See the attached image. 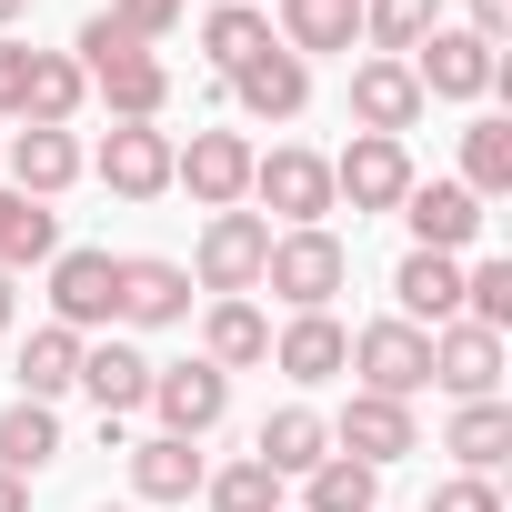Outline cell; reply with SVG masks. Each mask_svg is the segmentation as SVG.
Listing matches in <instances>:
<instances>
[{"mask_svg": "<svg viewBox=\"0 0 512 512\" xmlns=\"http://www.w3.org/2000/svg\"><path fill=\"white\" fill-rule=\"evenodd\" d=\"M71 61H81V81H91V101L111 111V121H161L171 111V61L151 51V41H131L121 21H81V41H71Z\"/></svg>", "mask_w": 512, "mask_h": 512, "instance_id": "cell-1", "label": "cell"}, {"mask_svg": "<svg viewBox=\"0 0 512 512\" xmlns=\"http://www.w3.org/2000/svg\"><path fill=\"white\" fill-rule=\"evenodd\" d=\"M262 262H272V221L262 211H211L201 221V241H191V292H211V302H251V292H262Z\"/></svg>", "mask_w": 512, "mask_h": 512, "instance_id": "cell-2", "label": "cell"}, {"mask_svg": "<svg viewBox=\"0 0 512 512\" xmlns=\"http://www.w3.org/2000/svg\"><path fill=\"white\" fill-rule=\"evenodd\" d=\"M251 201H262L272 231H322V221H332V161H322L312 141L251 151Z\"/></svg>", "mask_w": 512, "mask_h": 512, "instance_id": "cell-3", "label": "cell"}, {"mask_svg": "<svg viewBox=\"0 0 512 512\" xmlns=\"http://www.w3.org/2000/svg\"><path fill=\"white\" fill-rule=\"evenodd\" d=\"M342 282H352V251H342L332 221H322V231H272V262H262V292H272V302H292V312H332Z\"/></svg>", "mask_w": 512, "mask_h": 512, "instance_id": "cell-4", "label": "cell"}, {"mask_svg": "<svg viewBox=\"0 0 512 512\" xmlns=\"http://www.w3.org/2000/svg\"><path fill=\"white\" fill-rule=\"evenodd\" d=\"M51 322L61 332H81V342H101V332H121V251H51Z\"/></svg>", "mask_w": 512, "mask_h": 512, "instance_id": "cell-5", "label": "cell"}, {"mask_svg": "<svg viewBox=\"0 0 512 512\" xmlns=\"http://www.w3.org/2000/svg\"><path fill=\"white\" fill-rule=\"evenodd\" d=\"M352 392H382V402L432 392V332H412L402 312L362 322V332H352Z\"/></svg>", "mask_w": 512, "mask_h": 512, "instance_id": "cell-6", "label": "cell"}, {"mask_svg": "<svg viewBox=\"0 0 512 512\" xmlns=\"http://www.w3.org/2000/svg\"><path fill=\"white\" fill-rule=\"evenodd\" d=\"M422 171H412V141H372V131H352L342 151H332V211H402V191H412Z\"/></svg>", "mask_w": 512, "mask_h": 512, "instance_id": "cell-7", "label": "cell"}, {"mask_svg": "<svg viewBox=\"0 0 512 512\" xmlns=\"http://www.w3.org/2000/svg\"><path fill=\"white\" fill-rule=\"evenodd\" d=\"M171 191H191L201 211H241L251 201V131H191V141H171Z\"/></svg>", "mask_w": 512, "mask_h": 512, "instance_id": "cell-8", "label": "cell"}, {"mask_svg": "<svg viewBox=\"0 0 512 512\" xmlns=\"http://www.w3.org/2000/svg\"><path fill=\"white\" fill-rule=\"evenodd\" d=\"M91 181L111 201H161L171 191V131L161 121H111L101 151H91Z\"/></svg>", "mask_w": 512, "mask_h": 512, "instance_id": "cell-9", "label": "cell"}, {"mask_svg": "<svg viewBox=\"0 0 512 512\" xmlns=\"http://www.w3.org/2000/svg\"><path fill=\"white\" fill-rule=\"evenodd\" d=\"M141 412H161L171 442H201V432H221V412H231V372H211L201 352H191V362H151V402H141Z\"/></svg>", "mask_w": 512, "mask_h": 512, "instance_id": "cell-10", "label": "cell"}, {"mask_svg": "<svg viewBox=\"0 0 512 512\" xmlns=\"http://www.w3.org/2000/svg\"><path fill=\"white\" fill-rule=\"evenodd\" d=\"M412 81H422V101H482V91H502V51L472 41L462 21H442V31L412 51Z\"/></svg>", "mask_w": 512, "mask_h": 512, "instance_id": "cell-11", "label": "cell"}, {"mask_svg": "<svg viewBox=\"0 0 512 512\" xmlns=\"http://www.w3.org/2000/svg\"><path fill=\"white\" fill-rule=\"evenodd\" d=\"M322 422H332V452H342V462H372V472H392L402 452H422L412 402H382V392H352V402L322 412Z\"/></svg>", "mask_w": 512, "mask_h": 512, "instance_id": "cell-12", "label": "cell"}, {"mask_svg": "<svg viewBox=\"0 0 512 512\" xmlns=\"http://www.w3.org/2000/svg\"><path fill=\"white\" fill-rule=\"evenodd\" d=\"M502 362H512V342L482 332V322H442L432 332V392H452V402H492Z\"/></svg>", "mask_w": 512, "mask_h": 512, "instance_id": "cell-13", "label": "cell"}, {"mask_svg": "<svg viewBox=\"0 0 512 512\" xmlns=\"http://www.w3.org/2000/svg\"><path fill=\"white\" fill-rule=\"evenodd\" d=\"M221 91H231V111H241V121H302V111H312V61H292V51L272 41L262 61H241Z\"/></svg>", "mask_w": 512, "mask_h": 512, "instance_id": "cell-14", "label": "cell"}, {"mask_svg": "<svg viewBox=\"0 0 512 512\" xmlns=\"http://www.w3.org/2000/svg\"><path fill=\"white\" fill-rule=\"evenodd\" d=\"M191 322V272L161 251H121V332H171Z\"/></svg>", "mask_w": 512, "mask_h": 512, "instance_id": "cell-15", "label": "cell"}, {"mask_svg": "<svg viewBox=\"0 0 512 512\" xmlns=\"http://www.w3.org/2000/svg\"><path fill=\"white\" fill-rule=\"evenodd\" d=\"M0 161H11V191H21V201H61V191L91 171L81 131H0Z\"/></svg>", "mask_w": 512, "mask_h": 512, "instance_id": "cell-16", "label": "cell"}, {"mask_svg": "<svg viewBox=\"0 0 512 512\" xmlns=\"http://www.w3.org/2000/svg\"><path fill=\"white\" fill-rule=\"evenodd\" d=\"M402 231H412V251H452L462 262V251L482 241V201L462 181H412L402 191Z\"/></svg>", "mask_w": 512, "mask_h": 512, "instance_id": "cell-17", "label": "cell"}, {"mask_svg": "<svg viewBox=\"0 0 512 512\" xmlns=\"http://www.w3.org/2000/svg\"><path fill=\"white\" fill-rule=\"evenodd\" d=\"M422 111H432V101H422L412 61H352V131H372V141H402Z\"/></svg>", "mask_w": 512, "mask_h": 512, "instance_id": "cell-18", "label": "cell"}, {"mask_svg": "<svg viewBox=\"0 0 512 512\" xmlns=\"http://www.w3.org/2000/svg\"><path fill=\"white\" fill-rule=\"evenodd\" d=\"M272 372H282V382H302V392H322V382H342V372H352V332H342L332 312H292V322L272 332Z\"/></svg>", "mask_w": 512, "mask_h": 512, "instance_id": "cell-19", "label": "cell"}, {"mask_svg": "<svg viewBox=\"0 0 512 512\" xmlns=\"http://www.w3.org/2000/svg\"><path fill=\"white\" fill-rule=\"evenodd\" d=\"M71 392H91V402H101V422H131V412L151 402V352L101 332V342H81V382H71Z\"/></svg>", "mask_w": 512, "mask_h": 512, "instance_id": "cell-20", "label": "cell"}, {"mask_svg": "<svg viewBox=\"0 0 512 512\" xmlns=\"http://www.w3.org/2000/svg\"><path fill=\"white\" fill-rule=\"evenodd\" d=\"M392 302H402L412 332L462 322V262H452V251H402V262H392Z\"/></svg>", "mask_w": 512, "mask_h": 512, "instance_id": "cell-21", "label": "cell"}, {"mask_svg": "<svg viewBox=\"0 0 512 512\" xmlns=\"http://www.w3.org/2000/svg\"><path fill=\"white\" fill-rule=\"evenodd\" d=\"M251 462L282 472V482H302V472H322V462H332V422H322L312 402H282L262 432H251Z\"/></svg>", "mask_w": 512, "mask_h": 512, "instance_id": "cell-22", "label": "cell"}, {"mask_svg": "<svg viewBox=\"0 0 512 512\" xmlns=\"http://www.w3.org/2000/svg\"><path fill=\"white\" fill-rule=\"evenodd\" d=\"M131 452V502L151 512V502H191L201 482H211V462H201V442H171V432H151V442H121Z\"/></svg>", "mask_w": 512, "mask_h": 512, "instance_id": "cell-23", "label": "cell"}, {"mask_svg": "<svg viewBox=\"0 0 512 512\" xmlns=\"http://www.w3.org/2000/svg\"><path fill=\"white\" fill-rule=\"evenodd\" d=\"M201 362L211 372H262L272 362V312L262 302H211L201 312Z\"/></svg>", "mask_w": 512, "mask_h": 512, "instance_id": "cell-24", "label": "cell"}, {"mask_svg": "<svg viewBox=\"0 0 512 512\" xmlns=\"http://www.w3.org/2000/svg\"><path fill=\"white\" fill-rule=\"evenodd\" d=\"M272 51V11L262 0H211L201 11V61H211V81H231L241 61H262Z\"/></svg>", "mask_w": 512, "mask_h": 512, "instance_id": "cell-25", "label": "cell"}, {"mask_svg": "<svg viewBox=\"0 0 512 512\" xmlns=\"http://www.w3.org/2000/svg\"><path fill=\"white\" fill-rule=\"evenodd\" d=\"M81 101H91L81 61H71V51H31V91H21V121H11V131H71Z\"/></svg>", "mask_w": 512, "mask_h": 512, "instance_id": "cell-26", "label": "cell"}, {"mask_svg": "<svg viewBox=\"0 0 512 512\" xmlns=\"http://www.w3.org/2000/svg\"><path fill=\"white\" fill-rule=\"evenodd\" d=\"M272 41H282L292 61H322V51H352V41H362V0H282V21H272Z\"/></svg>", "mask_w": 512, "mask_h": 512, "instance_id": "cell-27", "label": "cell"}, {"mask_svg": "<svg viewBox=\"0 0 512 512\" xmlns=\"http://www.w3.org/2000/svg\"><path fill=\"white\" fill-rule=\"evenodd\" d=\"M442 452L462 462V472H502V452H512V402L492 392V402H452V432H442Z\"/></svg>", "mask_w": 512, "mask_h": 512, "instance_id": "cell-28", "label": "cell"}, {"mask_svg": "<svg viewBox=\"0 0 512 512\" xmlns=\"http://www.w3.org/2000/svg\"><path fill=\"white\" fill-rule=\"evenodd\" d=\"M61 462V412L51 402H11V412H0V472H11V482H41Z\"/></svg>", "mask_w": 512, "mask_h": 512, "instance_id": "cell-29", "label": "cell"}, {"mask_svg": "<svg viewBox=\"0 0 512 512\" xmlns=\"http://www.w3.org/2000/svg\"><path fill=\"white\" fill-rule=\"evenodd\" d=\"M61 251V211L51 201H21L11 181H0V272H31Z\"/></svg>", "mask_w": 512, "mask_h": 512, "instance_id": "cell-30", "label": "cell"}, {"mask_svg": "<svg viewBox=\"0 0 512 512\" xmlns=\"http://www.w3.org/2000/svg\"><path fill=\"white\" fill-rule=\"evenodd\" d=\"M432 31H442V0H362V41H372V61H412Z\"/></svg>", "mask_w": 512, "mask_h": 512, "instance_id": "cell-31", "label": "cell"}, {"mask_svg": "<svg viewBox=\"0 0 512 512\" xmlns=\"http://www.w3.org/2000/svg\"><path fill=\"white\" fill-rule=\"evenodd\" d=\"M71 382H81V332L41 322V332L21 342V402H61Z\"/></svg>", "mask_w": 512, "mask_h": 512, "instance_id": "cell-32", "label": "cell"}, {"mask_svg": "<svg viewBox=\"0 0 512 512\" xmlns=\"http://www.w3.org/2000/svg\"><path fill=\"white\" fill-rule=\"evenodd\" d=\"M302 512H382V472L332 452L322 472H302Z\"/></svg>", "mask_w": 512, "mask_h": 512, "instance_id": "cell-33", "label": "cell"}, {"mask_svg": "<svg viewBox=\"0 0 512 512\" xmlns=\"http://www.w3.org/2000/svg\"><path fill=\"white\" fill-rule=\"evenodd\" d=\"M462 191L472 201H502L512 191V121H472L462 131Z\"/></svg>", "mask_w": 512, "mask_h": 512, "instance_id": "cell-34", "label": "cell"}, {"mask_svg": "<svg viewBox=\"0 0 512 512\" xmlns=\"http://www.w3.org/2000/svg\"><path fill=\"white\" fill-rule=\"evenodd\" d=\"M201 502H211V512H282V472H262V462L241 452V462H221V472L201 482Z\"/></svg>", "mask_w": 512, "mask_h": 512, "instance_id": "cell-35", "label": "cell"}, {"mask_svg": "<svg viewBox=\"0 0 512 512\" xmlns=\"http://www.w3.org/2000/svg\"><path fill=\"white\" fill-rule=\"evenodd\" d=\"M462 322L512 332V262H472V272H462Z\"/></svg>", "mask_w": 512, "mask_h": 512, "instance_id": "cell-36", "label": "cell"}, {"mask_svg": "<svg viewBox=\"0 0 512 512\" xmlns=\"http://www.w3.org/2000/svg\"><path fill=\"white\" fill-rule=\"evenodd\" d=\"M181 11H191V0H111V11H101V21H121L131 41H151V51H161V41L181 31Z\"/></svg>", "mask_w": 512, "mask_h": 512, "instance_id": "cell-37", "label": "cell"}, {"mask_svg": "<svg viewBox=\"0 0 512 512\" xmlns=\"http://www.w3.org/2000/svg\"><path fill=\"white\" fill-rule=\"evenodd\" d=\"M432 512H502V482H482V472H452V482H432Z\"/></svg>", "mask_w": 512, "mask_h": 512, "instance_id": "cell-38", "label": "cell"}, {"mask_svg": "<svg viewBox=\"0 0 512 512\" xmlns=\"http://www.w3.org/2000/svg\"><path fill=\"white\" fill-rule=\"evenodd\" d=\"M21 91H31V41H0V121H21Z\"/></svg>", "mask_w": 512, "mask_h": 512, "instance_id": "cell-39", "label": "cell"}, {"mask_svg": "<svg viewBox=\"0 0 512 512\" xmlns=\"http://www.w3.org/2000/svg\"><path fill=\"white\" fill-rule=\"evenodd\" d=\"M462 31H472V41H492V51H502V41H512V0H472V21H462Z\"/></svg>", "mask_w": 512, "mask_h": 512, "instance_id": "cell-40", "label": "cell"}, {"mask_svg": "<svg viewBox=\"0 0 512 512\" xmlns=\"http://www.w3.org/2000/svg\"><path fill=\"white\" fill-rule=\"evenodd\" d=\"M0 512H31V482H11V472H0Z\"/></svg>", "mask_w": 512, "mask_h": 512, "instance_id": "cell-41", "label": "cell"}, {"mask_svg": "<svg viewBox=\"0 0 512 512\" xmlns=\"http://www.w3.org/2000/svg\"><path fill=\"white\" fill-rule=\"evenodd\" d=\"M21 21H31V0H0V41H11V31H21Z\"/></svg>", "mask_w": 512, "mask_h": 512, "instance_id": "cell-42", "label": "cell"}, {"mask_svg": "<svg viewBox=\"0 0 512 512\" xmlns=\"http://www.w3.org/2000/svg\"><path fill=\"white\" fill-rule=\"evenodd\" d=\"M0 332H11V272H0Z\"/></svg>", "mask_w": 512, "mask_h": 512, "instance_id": "cell-43", "label": "cell"}, {"mask_svg": "<svg viewBox=\"0 0 512 512\" xmlns=\"http://www.w3.org/2000/svg\"><path fill=\"white\" fill-rule=\"evenodd\" d=\"M101 512H141V502H101Z\"/></svg>", "mask_w": 512, "mask_h": 512, "instance_id": "cell-44", "label": "cell"}]
</instances>
